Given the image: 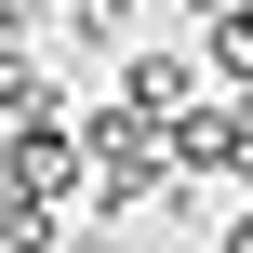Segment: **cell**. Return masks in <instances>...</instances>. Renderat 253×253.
Returning a JSON list of instances; mask_svg holds the SVG:
<instances>
[{
  "label": "cell",
  "instance_id": "obj_1",
  "mask_svg": "<svg viewBox=\"0 0 253 253\" xmlns=\"http://www.w3.org/2000/svg\"><path fill=\"white\" fill-rule=\"evenodd\" d=\"M80 147H93V227H120V213H160V200H173V133H160V120H133L120 93H93V107H80Z\"/></svg>",
  "mask_w": 253,
  "mask_h": 253
},
{
  "label": "cell",
  "instance_id": "obj_2",
  "mask_svg": "<svg viewBox=\"0 0 253 253\" xmlns=\"http://www.w3.org/2000/svg\"><path fill=\"white\" fill-rule=\"evenodd\" d=\"M0 187L13 200H80L93 213V147H80V107H53V120H27V133H0Z\"/></svg>",
  "mask_w": 253,
  "mask_h": 253
},
{
  "label": "cell",
  "instance_id": "obj_3",
  "mask_svg": "<svg viewBox=\"0 0 253 253\" xmlns=\"http://www.w3.org/2000/svg\"><path fill=\"white\" fill-rule=\"evenodd\" d=\"M200 93H213L200 40H133V53H120V107H133V120H160V133H173Z\"/></svg>",
  "mask_w": 253,
  "mask_h": 253
},
{
  "label": "cell",
  "instance_id": "obj_4",
  "mask_svg": "<svg viewBox=\"0 0 253 253\" xmlns=\"http://www.w3.org/2000/svg\"><path fill=\"white\" fill-rule=\"evenodd\" d=\"M173 173H187V187H227V200H240V107H227V93H200V107L173 120Z\"/></svg>",
  "mask_w": 253,
  "mask_h": 253
},
{
  "label": "cell",
  "instance_id": "obj_5",
  "mask_svg": "<svg viewBox=\"0 0 253 253\" xmlns=\"http://www.w3.org/2000/svg\"><path fill=\"white\" fill-rule=\"evenodd\" d=\"M53 107H80V93H67L27 40H0V133H27V120H53Z\"/></svg>",
  "mask_w": 253,
  "mask_h": 253
},
{
  "label": "cell",
  "instance_id": "obj_6",
  "mask_svg": "<svg viewBox=\"0 0 253 253\" xmlns=\"http://www.w3.org/2000/svg\"><path fill=\"white\" fill-rule=\"evenodd\" d=\"M0 253H80V240H67L53 200H13V187H0Z\"/></svg>",
  "mask_w": 253,
  "mask_h": 253
},
{
  "label": "cell",
  "instance_id": "obj_7",
  "mask_svg": "<svg viewBox=\"0 0 253 253\" xmlns=\"http://www.w3.org/2000/svg\"><path fill=\"white\" fill-rule=\"evenodd\" d=\"M133 13H147V0H53V27H80L93 53H133Z\"/></svg>",
  "mask_w": 253,
  "mask_h": 253
},
{
  "label": "cell",
  "instance_id": "obj_8",
  "mask_svg": "<svg viewBox=\"0 0 253 253\" xmlns=\"http://www.w3.org/2000/svg\"><path fill=\"white\" fill-rule=\"evenodd\" d=\"M40 27H53V0H0V40H27V53H40Z\"/></svg>",
  "mask_w": 253,
  "mask_h": 253
},
{
  "label": "cell",
  "instance_id": "obj_9",
  "mask_svg": "<svg viewBox=\"0 0 253 253\" xmlns=\"http://www.w3.org/2000/svg\"><path fill=\"white\" fill-rule=\"evenodd\" d=\"M213 253H253V200H240V213H227V240H213Z\"/></svg>",
  "mask_w": 253,
  "mask_h": 253
},
{
  "label": "cell",
  "instance_id": "obj_10",
  "mask_svg": "<svg viewBox=\"0 0 253 253\" xmlns=\"http://www.w3.org/2000/svg\"><path fill=\"white\" fill-rule=\"evenodd\" d=\"M80 253H107V240H80Z\"/></svg>",
  "mask_w": 253,
  "mask_h": 253
}]
</instances>
